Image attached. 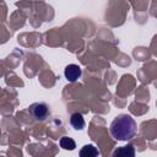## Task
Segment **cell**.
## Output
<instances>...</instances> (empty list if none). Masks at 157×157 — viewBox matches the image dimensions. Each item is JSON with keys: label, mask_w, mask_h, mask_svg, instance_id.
Segmentation results:
<instances>
[{"label": "cell", "mask_w": 157, "mask_h": 157, "mask_svg": "<svg viewBox=\"0 0 157 157\" xmlns=\"http://www.w3.org/2000/svg\"><path fill=\"white\" fill-rule=\"evenodd\" d=\"M28 112L32 115V118H34L36 120H44L48 117L49 108H48V105L45 103L36 102V103H32L29 105Z\"/></svg>", "instance_id": "obj_2"}, {"label": "cell", "mask_w": 157, "mask_h": 157, "mask_svg": "<svg viewBox=\"0 0 157 157\" xmlns=\"http://www.w3.org/2000/svg\"><path fill=\"white\" fill-rule=\"evenodd\" d=\"M135 155V151H134V147L132 145H128V146H123L118 150L114 151V156H134Z\"/></svg>", "instance_id": "obj_6"}, {"label": "cell", "mask_w": 157, "mask_h": 157, "mask_svg": "<svg viewBox=\"0 0 157 157\" xmlns=\"http://www.w3.org/2000/svg\"><path fill=\"white\" fill-rule=\"evenodd\" d=\"M60 147H63L64 150H70V151H72V150H75L76 144H75V141H74L71 137L64 136V137L60 139Z\"/></svg>", "instance_id": "obj_7"}, {"label": "cell", "mask_w": 157, "mask_h": 157, "mask_svg": "<svg viewBox=\"0 0 157 157\" xmlns=\"http://www.w3.org/2000/svg\"><path fill=\"white\" fill-rule=\"evenodd\" d=\"M64 75H65V78L70 82H75L77 78H80L81 76V69L78 65L76 64H69L65 70H64Z\"/></svg>", "instance_id": "obj_3"}, {"label": "cell", "mask_w": 157, "mask_h": 157, "mask_svg": "<svg viewBox=\"0 0 157 157\" xmlns=\"http://www.w3.org/2000/svg\"><path fill=\"white\" fill-rule=\"evenodd\" d=\"M70 124L76 130L83 129V126H85V119H83L82 114L81 113H74V114H71V117H70Z\"/></svg>", "instance_id": "obj_4"}, {"label": "cell", "mask_w": 157, "mask_h": 157, "mask_svg": "<svg viewBox=\"0 0 157 157\" xmlns=\"http://www.w3.org/2000/svg\"><path fill=\"white\" fill-rule=\"evenodd\" d=\"M110 134L120 141L130 140L136 134V123L129 114H120L110 124Z\"/></svg>", "instance_id": "obj_1"}, {"label": "cell", "mask_w": 157, "mask_h": 157, "mask_svg": "<svg viewBox=\"0 0 157 157\" xmlns=\"http://www.w3.org/2000/svg\"><path fill=\"white\" fill-rule=\"evenodd\" d=\"M98 155H99V152L93 145H85L80 151L81 157H94V156H98Z\"/></svg>", "instance_id": "obj_5"}]
</instances>
